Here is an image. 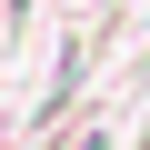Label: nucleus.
<instances>
[{
  "label": "nucleus",
  "instance_id": "obj_1",
  "mask_svg": "<svg viewBox=\"0 0 150 150\" xmlns=\"http://www.w3.org/2000/svg\"><path fill=\"white\" fill-rule=\"evenodd\" d=\"M10 10H30V0H10Z\"/></svg>",
  "mask_w": 150,
  "mask_h": 150
}]
</instances>
